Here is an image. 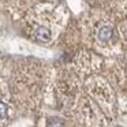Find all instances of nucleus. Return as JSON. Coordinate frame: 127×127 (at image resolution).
Here are the masks:
<instances>
[{
    "label": "nucleus",
    "instance_id": "nucleus-1",
    "mask_svg": "<svg viewBox=\"0 0 127 127\" xmlns=\"http://www.w3.org/2000/svg\"><path fill=\"white\" fill-rule=\"evenodd\" d=\"M92 40L94 45L100 48L115 47L116 44V30L112 23L107 21H97L92 32Z\"/></svg>",
    "mask_w": 127,
    "mask_h": 127
},
{
    "label": "nucleus",
    "instance_id": "nucleus-2",
    "mask_svg": "<svg viewBox=\"0 0 127 127\" xmlns=\"http://www.w3.org/2000/svg\"><path fill=\"white\" fill-rule=\"evenodd\" d=\"M7 115H8V107L4 101L0 100V120H4L7 118Z\"/></svg>",
    "mask_w": 127,
    "mask_h": 127
}]
</instances>
